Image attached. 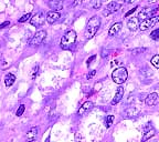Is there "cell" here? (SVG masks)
Masks as SVG:
<instances>
[{"label": "cell", "mask_w": 159, "mask_h": 142, "mask_svg": "<svg viewBox=\"0 0 159 142\" xmlns=\"http://www.w3.org/2000/svg\"><path fill=\"white\" fill-rule=\"evenodd\" d=\"M25 105H21L19 108H18L17 112H16V115H17V117H21V115H23V112H25Z\"/></svg>", "instance_id": "cell-22"}, {"label": "cell", "mask_w": 159, "mask_h": 142, "mask_svg": "<svg viewBox=\"0 0 159 142\" xmlns=\"http://www.w3.org/2000/svg\"><path fill=\"white\" fill-rule=\"evenodd\" d=\"M156 135V130L154 129V127L152 125H150L148 123V125L145 127L144 129V135H143V139L142 141H147V140H149L150 138H152L154 135Z\"/></svg>", "instance_id": "cell-10"}, {"label": "cell", "mask_w": 159, "mask_h": 142, "mask_svg": "<svg viewBox=\"0 0 159 142\" xmlns=\"http://www.w3.org/2000/svg\"><path fill=\"white\" fill-rule=\"evenodd\" d=\"M38 69H39V67H38V66H35V68H34V69H33V75H32V78H33V79H34L35 76H37Z\"/></svg>", "instance_id": "cell-31"}, {"label": "cell", "mask_w": 159, "mask_h": 142, "mask_svg": "<svg viewBox=\"0 0 159 142\" xmlns=\"http://www.w3.org/2000/svg\"><path fill=\"white\" fill-rule=\"evenodd\" d=\"M113 81L117 85H123L126 82L127 78H128V72H127L126 68L119 67L117 69H115L112 73Z\"/></svg>", "instance_id": "cell-3"}, {"label": "cell", "mask_w": 159, "mask_h": 142, "mask_svg": "<svg viewBox=\"0 0 159 142\" xmlns=\"http://www.w3.org/2000/svg\"><path fill=\"white\" fill-rule=\"evenodd\" d=\"M76 41V32L74 30H69L64 33V36L61 39V42H60V46L61 48L64 50H67L72 47L73 45Z\"/></svg>", "instance_id": "cell-2"}, {"label": "cell", "mask_w": 159, "mask_h": 142, "mask_svg": "<svg viewBox=\"0 0 159 142\" xmlns=\"http://www.w3.org/2000/svg\"><path fill=\"white\" fill-rule=\"evenodd\" d=\"M38 135H39V128L32 127L28 131L27 135H25V140H27V142H34L38 139Z\"/></svg>", "instance_id": "cell-8"}, {"label": "cell", "mask_w": 159, "mask_h": 142, "mask_svg": "<svg viewBox=\"0 0 159 142\" xmlns=\"http://www.w3.org/2000/svg\"><path fill=\"white\" fill-rule=\"evenodd\" d=\"M91 6L94 9H99L101 6H102V0H92L91 1Z\"/></svg>", "instance_id": "cell-19"}, {"label": "cell", "mask_w": 159, "mask_h": 142, "mask_svg": "<svg viewBox=\"0 0 159 142\" xmlns=\"http://www.w3.org/2000/svg\"><path fill=\"white\" fill-rule=\"evenodd\" d=\"M45 37H47L45 30H40V31L35 32V35L31 38V40L29 41V45L31 46V47H38V46H40L44 41Z\"/></svg>", "instance_id": "cell-5"}, {"label": "cell", "mask_w": 159, "mask_h": 142, "mask_svg": "<svg viewBox=\"0 0 159 142\" xmlns=\"http://www.w3.org/2000/svg\"><path fill=\"white\" fill-rule=\"evenodd\" d=\"M150 37L154 40H158L159 39V28H157L156 30H154L152 33H150Z\"/></svg>", "instance_id": "cell-24"}, {"label": "cell", "mask_w": 159, "mask_h": 142, "mask_svg": "<svg viewBox=\"0 0 159 142\" xmlns=\"http://www.w3.org/2000/svg\"><path fill=\"white\" fill-rule=\"evenodd\" d=\"M95 58H96V57H95V56H92V57H89V59H87V61H86L87 66H89V65H91V63H92V61L95 59Z\"/></svg>", "instance_id": "cell-29"}, {"label": "cell", "mask_w": 159, "mask_h": 142, "mask_svg": "<svg viewBox=\"0 0 159 142\" xmlns=\"http://www.w3.org/2000/svg\"><path fill=\"white\" fill-rule=\"evenodd\" d=\"M82 2V0H75L74 2H73V5H72V7L74 8V7H76L77 5H80V3Z\"/></svg>", "instance_id": "cell-32"}, {"label": "cell", "mask_w": 159, "mask_h": 142, "mask_svg": "<svg viewBox=\"0 0 159 142\" xmlns=\"http://www.w3.org/2000/svg\"><path fill=\"white\" fill-rule=\"evenodd\" d=\"M29 19H31V15H30V13H27V15H23L18 21H19V22H25V21H28Z\"/></svg>", "instance_id": "cell-25"}, {"label": "cell", "mask_w": 159, "mask_h": 142, "mask_svg": "<svg viewBox=\"0 0 159 142\" xmlns=\"http://www.w3.org/2000/svg\"><path fill=\"white\" fill-rule=\"evenodd\" d=\"M158 99H159V97L156 92L150 93V95H147V98L145 99V103H146L148 107H152V105H155L158 102Z\"/></svg>", "instance_id": "cell-13"}, {"label": "cell", "mask_w": 159, "mask_h": 142, "mask_svg": "<svg viewBox=\"0 0 159 142\" xmlns=\"http://www.w3.org/2000/svg\"><path fill=\"white\" fill-rule=\"evenodd\" d=\"M152 65L154 66V67H156V68H158V69H159V55H156V56H154V57H152Z\"/></svg>", "instance_id": "cell-21"}, {"label": "cell", "mask_w": 159, "mask_h": 142, "mask_svg": "<svg viewBox=\"0 0 159 142\" xmlns=\"http://www.w3.org/2000/svg\"><path fill=\"white\" fill-rule=\"evenodd\" d=\"M146 51V48H136V49L132 50L133 55H139V53H144Z\"/></svg>", "instance_id": "cell-23"}, {"label": "cell", "mask_w": 159, "mask_h": 142, "mask_svg": "<svg viewBox=\"0 0 159 142\" xmlns=\"http://www.w3.org/2000/svg\"><path fill=\"white\" fill-rule=\"evenodd\" d=\"M9 26H10V21H5V22H2L0 25V29H3L6 27H9Z\"/></svg>", "instance_id": "cell-26"}, {"label": "cell", "mask_w": 159, "mask_h": 142, "mask_svg": "<svg viewBox=\"0 0 159 142\" xmlns=\"http://www.w3.org/2000/svg\"><path fill=\"white\" fill-rule=\"evenodd\" d=\"M15 81H16L15 75H12V73H8V75L6 76L5 83H6V86H7V87H11V86L15 83Z\"/></svg>", "instance_id": "cell-18"}, {"label": "cell", "mask_w": 159, "mask_h": 142, "mask_svg": "<svg viewBox=\"0 0 159 142\" xmlns=\"http://www.w3.org/2000/svg\"><path fill=\"white\" fill-rule=\"evenodd\" d=\"M99 26H101V18L98 16H94L89 20V22L85 28V38L86 39H92L95 35H96L97 30H98Z\"/></svg>", "instance_id": "cell-1"}, {"label": "cell", "mask_w": 159, "mask_h": 142, "mask_svg": "<svg viewBox=\"0 0 159 142\" xmlns=\"http://www.w3.org/2000/svg\"><path fill=\"white\" fill-rule=\"evenodd\" d=\"M119 8H120V5H119L118 2L112 1V2H109L108 5L106 6V9L103 11V15L108 16V15H111V13H114V12H116Z\"/></svg>", "instance_id": "cell-9"}, {"label": "cell", "mask_w": 159, "mask_h": 142, "mask_svg": "<svg viewBox=\"0 0 159 142\" xmlns=\"http://www.w3.org/2000/svg\"><path fill=\"white\" fill-rule=\"evenodd\" d=\"M123 97H124V88L119 87L118 89L116 90V93H115L114 99L112 100V105H116V103H118L119 101L122 100Z\"/></svg>", "instance_id": "cell-16"}, {"label": "cell", "mask_w": 159, "mask_h": 142, "mask_svg": "<svg viewBox=\"0 0 159 142\" xmlns=\"http://www.w3.org/2000/svg\"><path fill=\"white\" fill-rule=\"evenodd\" d=\"M108 52H109V50H103V51H102V57L103 58L107 57V56H108Z\"/></svg>", "instance_id": "cell-30"}, {"label": "cell", "mask_w": 159, "mask_h": 142, "mask_svg": "<svg viewBox=\"0 0 159 142\" xmlns=\"http://www.w3.org/2000/svg\"><path fill=\"white\" fill-rule=\"evenodd\" d=\"M139 25H140V20L138 19V17H133L128 20L127 22V27L129 28V30L132 31H135L139 28Z\"/></svg>", "instance_id": "cell-14"}, {"label": "cell", "mask_w": 159, "mask_h": 142, "mask_svg": "<svg viewBox=\"0 0 159 142\" xmlns=\"http://www.w3.org/2000/svg\"><path fill=\"white\" fill-rule=\"evenodd\" d=\"M93 102H91V101H86V102L83 103L81 107H80L79 111H77V115H84L85 113H87L89 111H91L93 108Z\"/></svg>", "instance_id": "cell-12"}, {"label": "cell", "mask_w": 159, "mask_h": 142, "mask_svg": "<svg viewBox=\"0 0 159 142\" xmlns=\"http://www.w3.org/2000/svg\"><path fill=\"white\" fill-rule=\"evenodd\" d=\"M113 121H114V117H113V115H107L106 119H105V125H106V128L111 127Z\"/></svg>", "instance_id": "cell-20"}, {"label": "cell", "mask_w": 159, "mask_h": 142, "mask_svg": "<svg viewBox=\"0 0 159 142\" xmlns=\"http://www.w3.org/2000/svg\"><path fill=\"white\" fill-rule=\"evenodd\" d=\"M95 73H96V71H95V70H92V71H91V72L89 73V75H87V79H92L93 77H94L95 76Z\"/></svg>", "instance_id": "cell-27"}, {"label": "cell", "mask_w": 159, "mask_h": 142, "mask_svg": "<svg viewBox=\"0 0 159 142\" xmlns=\"http://www.w3.org/2000/svg\"><path fill=\"white\" fill-rule=\"evenodd\" d=\"M122 27H123L122 22H116V23H114V25H113L112 27L109 28L108 36H111V37H113V36H115L117 32H118L119 30L122 29Z\"/></svg>", "instance_id": "cell-17"}, {"label": "cell", "mask_w": 159, "mask_h": 142, "mask_svg": "<svg viewBox=\"0 0 159 142\" xmlns=\"http://www.w3.org/2000/svg\"><path fill=\"white\" fill-rule=\"evenodd\" d=\"M60 12L59 11H49V12L47 13V21L50 23V25H53V23H55L57 21V20L60 19Z\"/></svg>", "instance_id": "cell-11"}, {"label": "cell", "mask_w": 159, "mask_h": 142, "mask_svg": "<svg viewBox=\"0 0 159 142\" xmlns=\"http://www.w3.org/2000/svg\"><path fill=\"white\" fill-rule=\"evenodd\" d=\"M158 21H159V15H156L152 18H147V19L142 20V21H140L139 29L142 30V31H146V30H148L149 28L154 27Z\"/></svg>", "instance_id": "cell-4"}, {"label": "cell", "mask_w": 159, "mask_h": 142, "mask_svg": "<svg viewBox=\"0 0 159 142\" xmlns=\"http://www.w3.org/2000/svg\"><path fill=\"white\" fill-rule=\"evenodd\" d=\"M159 7H154V8H143L138 13V19L142 21L147 18H152L154 16H156V12L158 11Z\"/></svg>", "instance_id": "cell-6"}, {"label": "cell", "mask_w": 159, "mask_h": 142, "mask_svg": "<svg viewBox=\"0 0 159 142\" xmlns=\"http://www.w3.org/2000/svg\"><path fill=\"white\" fill-rule=\"evenodd\" d=\"M136 9H137V7L133 8V9H132V10H129L128 12H127V13H126V15H125V17H129V16L132 15V13H134V12H135V11H136Z\"/></svg>", "instance_id": "cell-28"}, {"label": "cell", "mask_w": 159, "mask_h": 142, "mask_svg": "<svg viewBox=\"0 0 159 142\" xmlns=\"http://www.w3.org/2000/svg\"><path fill=\"white\" fill-rule=\"evenodd\" d=\"M125 2H130V1H132V0H124Z\"/></svg>", "instance_id": "cell-33"}, {"label": "cell", "mask_w": 159, "mask_h": 142, "mask_svg": "<svg viewBox=\"0 0 159 142\" xmlns=\"http://www.w3.org/2000/svg\"><path fill=\"white\" fill-rule=\"evenodd\" d=\"M48 5L53 11H60L63 8V0H49Z\"/></svg>", "instance_id": "cell-15"}, {"label": "cell", "mask_w": 159, "mask_h": 142, "mask_svg": "<svg viewBox=\"0 0 159 142\" xmlns=\"http://www.w3.org/2000/svg\"><path fill=\"white\" fill-rule=\"evenodd\" d=\"M44 20H47V16L42 11H39L35 15H33V17L30 19V22L34 27H41L44 23Z\"/></svg>", "instance_id": "cell-7"}]
</instances>
